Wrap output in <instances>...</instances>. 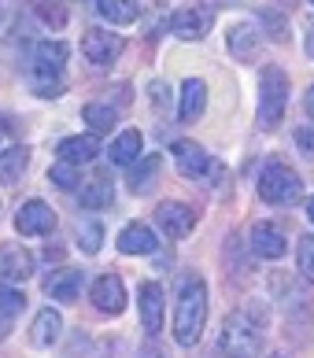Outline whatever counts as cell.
Returning a JSON list of instances; mask_svg holds the SVG:
<instances>
[{
	"mask_svg": "<svg viewBox=\"0 0 314 358\" xmlns=\"http://www.w3.org/2000/svg\"><path fill=\"white\" fill-rule=\"evenodd\" d=\"M100 155V144L97 137H82V134H74V137H63L56 144V159L59 163H71V166H82V163H93V159Z\"/></svg>",
	"mask_w": 314,
	"mask_h": 358,
	"instance_id": "cell-18",
	"label": "cell"
},
{
	"mask_svg": "<svg viewBox=\"0 0 314 358\" xmlns=\"http://www.w3.org/2000/svg\"><path fill=\"white\" fill-rule=\"evenodd\" d=\"M292 141H296V148L304 152L307 159H314V122H307V126H296Z\"/></svg>",
	"mask_w": 314,
	"mask_h": 358,
	"instance_id": "cell-33",
	"label": "cell"
},
{
	"mask_svg": "<svg viewBox=\"0 0 314 358\" xmlns=\"http://www.w3.org/2000/svg\"><path fill=\"white\" fill-rule=\"evenodd\" d=\"M26 170H30V148L26 144H11V148L0 152V181L4 185L22 181Z\"/></svg>",
	"mask_w": 314,
	"mask_h": 358,
	"instance_id": "cell-23",
	"label": "cell"
},
{
	"mask_svg": "<svg viewBox=\"0 0 314 358\" xmlns=\"http://www.w3.org/2000/svg\"><path fill=\"white\" fill-rule=\"evenodd\" d=\"M15 229L22 236H48L56 229V210H52L45 200H26L15 210Z\"/></svg>",
	"mask_w": 314,
	"mask_h": 358,
	"instance_id": "cell-14",
	"label": "cell"
},
{
	"mask_svg": "<svg viewBox=\"0 0 314 358\" xmlns=\"http://www.w3.org/2000/svg\"><path fill=\"white\" fill-rule=\"evenodd\" d=\"M115 248L122 255H152V251H159V236L145 222H126L119 229V236H115Z\"/></svg>",
	"mask_w": 314,
	"mask_h": 358,
	"instance_id": "cell-16",
	"label": "cell"
},
{
	"mask_svg": "<svg viewBox=\"0 0 314 358\" xmlns=\"http://www.w3.org/2000/svg\"><path fill=\"white\" fill-rule=\"evenodd\" d=\"M311 8H314V0H311Z\"/></svg>",
	"mask_w": 314,
	"mask_h": 358,
	"instance_id": "cell-43",
	"label": "cell"
},
{
	"mask_svg": "<svg viewBox=\"0 0 314 358\" xmlns=\"http://www.w3.org/2000/svg\"><path fill=\"white\" fill-rule=\"evenodd\" d=\"M59 336H63V317H59V310H52V307L37 310L34 329H30V343H34V348H52Z\"/></svg>",
	"mask_w": 314,
	"mask_h": 358,
	"instance_id": "cell-21",
	"label": "cell"
},
{
	"mask_svg": "<svg viewBox=\"0 0 314 358\" xmlns=\"http://www.w3.org/2000/svg\"><path fill=\"white\" fill-rule=\"evenodd\" d=\"M248 236H252V255L259 259H281L285 251H289V236H285L281 225H273V222H255L252 229H248Z\"/></svg>",
	"mask_w": 314,
	"mask_h": 358,
	"instance_id": "cell-15",
	"label": "cell"
},
{
	"mask_svg": "<svg viewBox=\"0 0 314 358\" xmlns=\"http://www.w3.org/2000/svg\"><path fill=\"white\" fill-rule=\"evenodd\" d=\"M48 181L56 185L59 192H74L78 185H82V174H78V166H71V163H56V166H48Z\"/></svg>",
	"mask_w": 314,
	"mask_h": 358,
	"instance_id": "cell-29",
	"label": "cell"
},
{
	"mask_svg": "<svg viewBox=\"0 0 314 358\" xmlns=\"http://www.w3.org/2000/svg\"><path fill=\"white\" fill-rule=\"evenodd\" d=\"M159 166H163V155H159V152L141 155V159H137V166L129 170V192H137V196L152 192V189H155V174H159Z\"/></svg>",
	"mask_w": 314,
	"mask_h": 358,
	"instance_id": "cell-22",
	"label": "cell"
},
{
	"mask_svg": "<svg viewBox=\"0 0 314 358\" xmlns=\"http://www.w3.org/2000/svg\"><path fill=\"white\" fill-rule=\"evenodd\" d=\"M211 26H215L211 4H185V8H178L174 15H166V30L174 34L178 41H204Z\"/></svg>",
	"mask_w": 314,
	"mask_h": 358,
	"instance_id": "cell-7",
	"label": "cell"
},
{
	"mask_svg": "<svg viewBox=\"0 0 314 358\" xmlns=\"http://www.w3.org/2000/svg\"><path fill=\"white\" fill-rule=\"evenodd\" d=\"M307 218H311V225H314V196L307 200Z\"/></svg>",
	"mask_w": 314,
	"mask_h": 358,
	"instance_id": "cell-40",
	"label": "cell"
},
{
	"mask_svg": "<svg viewBox=\"0 0 314 358\" xmlns=\"http://www.w3.org/2000/svg\"><path fill=\"white\" fill-rule=\"evenodd\" d=\"M259 348H263V325H259L248 310L226 314L222 333H218V355H226V358H255Z\"/></svg>",
	"mask_w": 314,
	"mask_h": 358,
	"instance_id": "cell-4",
	"label": "cell"
},
{
	"mask_svg": "<svg viewBox=\"0 0 314 358\" xmlns=\"http://www.w3.org/2000/svg\"><path fill=\"white\" fill-rule=\"evenodd\" d=\"M97 15L108 19L111 26H129L141 19V4H134V0H97Z\"/></svg>",
	"mask_w": 314,
	"mask_h": 358,
	"instance_id": "cell-25",
	"label": "cell"
},
{
	"mask_svg": "<svg viewBox=\"0 0 314 358\" xmlns=\"http://www.w3.org/2000/svg\"><path fill=\"white\" fill-rule=\"evenodd\" d=\"M204 111H207V85L200 78H185V82H181V100H178V118L189 126Z\"/></svg>",
	"mask_w": 314,
	"mask_h": 358,
	"instance_id": "cell-19",
	"label": "cell"
},
{
	"mask_svg": "<svg viewBox=\"0 0 314 358\" xmlns=\"http://www.w3.org/2000/svg\"><path fill=\"white\" fill-rule=\"evenodd\" d=\"M204 325H207V281L189 273L174 299V329H170L174 343L178 348H196L204 336Z\"/></svg>",
	"mask_w": 314,
	"mask_h": 358,
	"instance_id": "cell-1",
	"label": "cell"
},
{
	"mask_svg": "<svg viewBox=\"0 0 314 358\" xmlns=\"http://www.w3.org/2000/svg\"><path fill=\"white\" fill-rule=\"evenodd\" d=\"M215 358H226V355H215Z\"/></svg>",
	"mask_w": 314,
	"mask_h": 358,
	"instance_id": "cell-42",
	"label": "cell"
},
{
	"mask_svg": "<svg viewBox=\"0 0 314 358\" xmlns=\"http://www.w3.org/2000/svg\"><path fill=\"white\" fill-rule=\"evenodd\" d=\"M11 19H15V0H0V34L11 26Z\"/></svg>",
	"mask_w": 314,
	"mask_h": 358,
	"instance_id": "cell-35",
	"label": "cell"
},
{
	"mask_svg": "<svg viewBox=\"0 0 314 358\" xmlns=\"http://www.w3.org/2000/svg\"><path fill=\"white\" fill-rule=\"evenodd\" d=\"M285 111H289V74L278 63H266L259 71V126L278 129Z\"/></svg>",
	"mask_w": 314,
	"mask_h": 358,
	"instance_id": "cell-6",
	"label": "cell"
},
{
	"mask_svg": "<svg viewBox=\"0 0 314 358\" xmlns=\"http://www.w3.org/2000/svg\"><path fill=\"white\" fill-rule=\"evenodd\" d=\"M141 152H145V137H141V129H126V134H119L111 141V148H108V159L115 166H134Z\"/></svg>",
	"mask_w": 314,
	"mask_h": 358,
	"instance_id": "cell-20",
	"label": "cell"
},
{
	"mask_svg": "<svg viewBox=\"0 0 314 358\" xmlns=\"http://www.w3.org/2000/svg\"><path fill=\"white\" fill-rule=\"evenodd\" d=\"M204 4H215V8H222V4H229V8H237L241 0H204Z\"/></svg>",
	"mask_w": 314,
	"mask_h": 358,
	"instance_id": "cell-39",
	"label": "cell"
},
{
	"mask_svg": "<svg viewBox=\"0 0 314 358\" xmlns=\"http://www.w3.org/2000/svg\"><path fill=\"white\" fill-rule=\"evenodd\" d=\"M170 155H174V166L181 178H189L192 185H218L226 181V166L196 141H174L170 144Z\"/></svg>",
	"mask_w": 314,
	"mask_h": 358,
	"instance_id": "cell-5",
	"label": "cell"
},
{
	"mask_svg": "<svg viewBox=\"0 0 314 358\" xmlns=\"http://www.w3.org/2000/svg\"><path fill=\"white\" fill-rule=\"evenodd\" d=\"M82 122L93 129V134H111V129L119 126V111H115L111 103L93 100V103H85V108H82Z\"/></svg>",
	"mask_w": 314,
	"mask_h": 358,
	"instance_id": "cell-26",
	"label": "cell"
},
{
	"mask_svg": "<svg viewBox=\"0 0 314 358\" xmlns=\"http://www.w3.org/2000/svg\"><path fill=\"white\" fill-rule=\"evenodd\" d=\"M259 22H263L266 30H270V37H273V41H285V37H289V26H285V19H281L273 8H266L263 15H259Z\"/></svg>",
	"mask_w": 314,
	"mask_h": 358,
	"instance_id": "cell-32",
	"label": "cell"
},
{
	"mask_svg": "<svg viewBox=\"0 0 314 358\" xmlns=\"http://www.w3.org/2000/svg\"><path fill=\"white\" fill-rule=\"evenodd\" d=\"M255 192H259V200L270 203V207H292V203L304 200V181H299V174L289 163L270 159V163L259 170Z\"/></svg>",
	"mask_w": 314,
	"mask_h": 358,
	"instance_id": "cell-3",
	"label": "cell"
},
{
	"mask_svg": "<svg viewBox=\"0 0 314 358\" xmlns=\"http://www.w3.org/2000/svg\"><path fill=\"white\" fill-rule=\"evenodd\" d=\"M122 48H126L122 37L111 34V30H100V26L85 30V37H82V56H85V63H93V67H108V63H115L122 56Z\"/></svg>",
	"mask_w": 314,
	"mask_h": 358,
	"instance_id": "cell-9",
	"label": "cell"
},
{
	"mask_svg": "<svg viewBox=\"0 0 314 358\" xmlns=\"http://www.w3.org/2000/svg\"><path fill=\"white\" fill-rule=\"evenodd\" d=\"M115 203V185L108 178H93L82 185V192H78V207L82 210H104Z\"/></svg>",
	"mask_w": 314,
	"mask_h": 358,
	"instance_id": "cell-24",
	"label": "cell"
},
{
	"mask_svg": "<svg viewBox=\"0 0 314 358\" xmlns=\"http://www.w3.org/2000/svg\"><path fill=\"white\" fill-rule=\"evenodd\" d=\"M37 270V259L30 248L22 244H0V281L4 285H19V281H30Z\"/></svg>",
	"mask_w": 314,
	"mask_h": 358,
	"instance_id": "cell-12",
	"label": "cell"
},
{
	"mask_svg": "<svg viewBox=\"0 0 314 358\" xmlns=\"http://www.w3.org/2000/svg\"><path fill=\"white\" fill-rule=\"evenodd\" d=\"M307 56L314 59V22H307Z\"/></svg>",
	"mask_w": 314,
	"mask_h": 358,
	"instance_id": "cell-37",
	"label": "cell"
},
{
	"mask_svg": "<svg viewBox=\"0 0 314 358\" xmlns=\"http://www.w3.org/2000/svg\"><path fill=\"white\" fill-rule=\"evenodd\" d=\"M226 48L237 63L259 59V48H263V30H259V22H233L226 30Z\"/></svg>",
	"mask_w": 314,
	"mask_h": 358,
	"instance_id": "cell-13",
	"label": "cell"
},
{
	"mask_svg": "<svg viewBox=\"0 0 314 358\" xmlns=\"http://www.w3.org/2000/svg\"><path fill=\"white\" fill-rule=\"evenodd\" d=\"M296 266H299V277L314 285V233H304L296 244Z\"/></svg>",
	"mask_w": 314,
	"mask_h": 358,
	"instance_id": "cell-28",
	"label": "cell"
},
{
	"mask_svg": "<svg viewBox=\"0 0 314 358\" xmlns=\"http://www.w3.org/2000/svg\"><path fill=\"white\" fill-rule=\"evenodd\" d=\"M148 92H152V103H155V108H166V103H170V89H166L163 82H152Z\"/></svg>",
	"mask_w": 314,
	"mask_h": 358,
	"instance_id": "cell-34",
	"label": "cell"
},
{
	"mask_svg": "<svg viewBox=\"0 0 314 358\" xmlns=\"http://www.w3.org/2000/svg\"><path fill=\"white\" fill-rule=\"evenodd\" d=\"M196 222H200V210L192 203H181V200H166L155 207V225L163 229V236L170 241H185V236L196 229Z\"/></svg>",
	"mask_w": 314,
	"mask_h": 358,
	"instance_id": "cell-8",
	"label": "cell"
},
{
	"mask_svg": "<svg viewBox=\"0 0 314 358\" xmlns=\"http://www.w3.org/2000/svg\"><path fill=\"white\" fill-rule=\"evenodd\" d=\"M304 111L311 115V122H314V85H311L307 92H304Z\"/></svg>",
	"mask_w": 314,
	"mask_h": 358,
	"instance_id": "cell-36",
	"label": "cell"
},
{
	"mask_svg": "<svg viewBox=\"0 0 314 358\" xmlns=\"http://www.w3.org/2000/svg\"><path fill=\"white\" fill-rule=\"evenodd\" d=\"M26 4H30V11L48 30H63L67 26V0H26Z\"/></svg>",
	"mask_w": 314,
	"mask_h": 358,
	"instance_id": "cell-27",
	"label": "cell"
},
{
	"mask_svg": "<svg viewBox=\"0 0 314 358\" xmlns=\"http://www.w3.org/2000/svg\"><path fill=\"white\" fill-rule=\"evenodd\" d=\"M266 358H289V355H285V351H273V355H266Z\"/></svg>",
	"mask_w": 314,
	"mask_h": 358,
	"instance_id": "cell-41",
	"label": "cell"
},
{
	"mask_svg": "<svg viewBox=\"0 0 314 358\" xmlns=\"http://www.w3.org/2000/svg\"><path fill=\"white\" fill-rule=\"evenodd\" d=\"M82 285H85V270L63 266V270H52L45 277V296L59 299V303H74L78 296H82Z\"/></svg>",
	"mask_w": 314,
	"mask_h": 358,
	"instance_id": "cell-17",
	"label": "cell"
},
{
	"mask_svg": "<svg viewBox=\"0 0 314 358\" xmlns=\"http://www.w3.org/2000/svg\"><path fill=\"white\" fill-rule=\"evenodd\" d=\"M78 248L85 251V255H97L104 248V225L100 222H82L78 225Z\"/></svg>",
	"mask_w": 314,
	"mask_h": 358,
	"instance_id": "cell-30",
	"label": "cell"
},
{
	"mask_svg": "<svg viewBox=\"0 0 314 358\" xmlns=\"http://www.w3.org/2000/svg\"><path fill=\"white\" fill-rule=\"evenodd\" d=\"M67 56H71L67 41H37L30 71H26V85H30V92H37V96H45V100L63 96V89H67V78H63Z\"/></svg>",
	"mask_w": 314,
	"mask_h": 358,
	"instance_id": "cell-2",
	"label": "cell"
},
{
	"mask_svg": "<svg viewBox=\"0 0 314 358\" xmlns=\"http://www.w3.org/2000/svg\"><path fill=\"white\" fill-rule=\"evenodd\" d=\"M8 333H11V322H8V317H4V314H0V340H4Z\"/></svg>",
	"mask_w": 314,
	"mask_h": 358,
	"instance_id": "cell-38",
	"label": "cell"
},
{
	"mask_svg": "<svg viewBox=\"0 0 314 358\" xmlns=\"http://www.w3.org/2000/svg\"><path fill=\"white\" fill-rule=\"evenodd\" d=\"M89 299H93V307L108 317H119L126 310V285L119 273H100L93 288H89Z\"/></svg>",
	"mask_w": 314,
	"mask_h": 358,
	"instance_id": "cell-11",
	"label": "cell"
},
{
	"mask_svg": "<svg viewBox=\"0 0 314 358\" xmlns=\"http://www.w3.org/2000/svg\"><path fill=\"white\" fill-rule=\"evenodd\" d=\"M19 310H26V296H22L15 285H4V281H0V314L11 317V314H19Z\"/></svg>",
	"mask_w": 314,
	"mask_h": 358,
	"instance_id": "cell-31",
	"label": "cell"
},
{
	"mask_svg": "<svg viewBox=\"0 0 314 358\" xmlns=\"http://www.w3.org/2000/svg\"><path fill=\"white\" fill-rule=\"evenodd\" d=\"M137 314H141V329L148 336H159L163 333V314H166V303H163V285L159 281H145L137 288Z\"/></svg>",
	"mask_w": 314,
	"mask_h": 358,
	"instance_id": "cell-10",
	"label": "cell"
}]
</instances>
